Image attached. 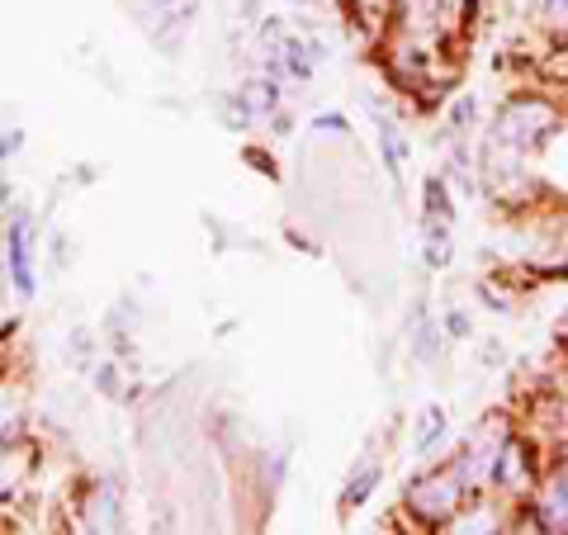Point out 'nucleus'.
I'll use <instances>...</instances> for the list:
<instances>
[{"mask_svg":"<svg viewBox=\"0 0 568 535\" xmlns=\"http://www.w3.org/2000/svg\"><path fill=\"white\" fill-rule=\"evenodd\" d=\"M440 436H446V407H422L413 451H417V455H432V445H436Z\"/></svg>","mask_w":568,"mask_h":535,"instance_id":"8","label":"nucleus"},{"mask_svg":"<svg viewBox=\"0 0 568 535\" xmlns=\"http://www.w3.org/2000/svg\"><path fill=\"white\" fill-rule=\"evenodd\" d=\"M10 280L20 299H33V252H29V219L20 213L10 228Z\"/></svg>","mask_w":568,"mask_h":535,"instance_id":"4","label":"nucleus"},{"mask_svg":"<svg viewBox=\"0 0 568 535\" xmlns=\"http://www.w3.org/2000/svg\"><path fill=\"white\" fill-rule=\"evenodd\" d=\"M426 261H450V194L440 181H426Z\"/></svg>","mask_w":568,"mask_h":535,"instance_id":"3","label":"nucleus"},{"mask_svg":"<svg viewBox=\"0 0 568 535\" xmlns=\"http://www.w3.org/2000/svg\"><path fill=\"white\" fill-rule=\"evenodd\" d=\"M114 374H119L114 365H100V370H95V380H100V388H104V394H110V398H119V394H123V388H119V380H114Z\"/></svg>","mask_w":568,"mask_h":535,"instance_id":"10","label":"nucleus"},{"mask_svg":"<svg viewBox=\"0 0 568 535\" xmlns=\"http://www.w3.org/2000/svg\"><path fill=\"white\" fill-rule=\"evenodd\" d=\"M375 484H379V460L369 455V460H365V470H355V474H351V484H346V493H342V507H346V512H351V507H361L365 497L375 493Z\"/></svg>","mask_w":568,"mask_h":535,"instance_id":"6","label":"nucleus"},{"mask_svg":"<svg viewBox=\"0 0 568 535\" xmlns=\"http://www.w3.org/2000/svg\"><path fill=\"white\" fill-rule=\"evenodd\" d=\"M493 478L507 488H526L530 484V460H526V445L517 441H503V451L493 460Z\"/></svg>","mask_w":568,"mask_h":535,"instance_id":"5","label":"nucleus"},{"mask_svg":"<svg viewBox=\"0 0 568 535\" xmlns=\"http://www.w3.org/2000/svg\"><path fill=\"white\" fill-rule=\"evenodd\" d=\"M540 14L549 24H564L568 20V0H540Z\"/></svg>","mask_w":568,"mask_h":535,"instance_id":"9","label":"nucleus"},{"mask_svg":"<svg viewBox=\"0 0 568 535\" xmlns=\"http://www.w3.org/2000/svg\"><path fill=\"white\" fill-rule=\"evenodd\" d=\"M242 110H246V119H265V114H271L275 110V104H280V95H275V81H246L242 85Z\"/></svg>","mask_w":568,"mask_h":535,"instance_id":"7","label":"nucleus"},{"mask_svg":"<svg viewBox=\"0 0 568 535\" xmlns=\"http://www.w3.org/2000/svg\"><path fill=\"white\" fill-rule=\"evenodd\" d=\"M469 488H474V478L465 474V465H455L450 470H436V474H426V478H417L413 484V493H407V507H413L422 522H450V516L465 507V497H469Z\"/></svg>","mask_w":568,"mask_h":535,"instance_id":"1","label":"nucleus"},{"mask_svg":"<svg viewBox=\"0 0 568 535\" xmlns=\"http://www.w3.org/2000/svg\"><path fill=\"white\" fill-rule=\"evenodd\" d=\"M549 129H555V110H549V104L517 100V104H507V110L497 114L493 148H503V152H536L540 142L549 138Z\"/></svg>","mask_w":568,"mask_h":535,"instance_id":"2","label":"nucleus"}]
</instances>
